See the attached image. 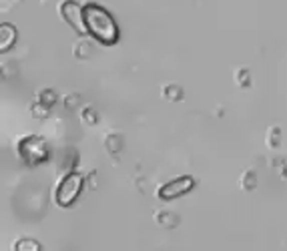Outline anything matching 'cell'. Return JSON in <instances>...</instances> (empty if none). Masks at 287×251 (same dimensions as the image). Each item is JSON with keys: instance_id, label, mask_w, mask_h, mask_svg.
<instances>
[{"instance_id": "obj_1", "label": "cell", "mask_w": 287, "mask_h": 251, "mask_svg": "<svg viewBox=\"0 0 287 251\" xmlns=\"http://www.w3.org/2000/svg\"><path fill=\"white\" fill-rule=\"evenodd\" d=\"M82 12H84L86 30L92 38H96L100 44H106V46L118 40V24L104 6H100L98 2H84Z\"/></svg>"}, {"instance_id": "obj_2", "label": "cell", "mask_w": 287, "mask_h": 251, "mask_svg": "<svg viewBox=\"0 0 287 251\" xmlns=\"http://www.w3.org/2000/svg\"><path fill=\"white\" fill-rule=\"evenodd\" d=\"M82 181H84V175L80 171H68V173H64L56 181V185H54L52 201L58 207H62V209L70 207L74 203V199L78 197L80 189H82Z\"/></svg>"}, {"instance_id": "obj_3", "label": "cell", "mask_w": 287, "mask_h": 251, "mask_svg": "<svg viewBox=\"0 0 287 251\" xmlns=\"http://www.w3.org/2000/svg\"><path fill=\"white\" fill-rule=\"evenodd\" d=\"M16 153L20 157L22 163L34 167L42 161H46L48 157V147H46V141L38 135H24L16 141Z\"/></svg>"}, {"instance_id": "obj_4", "label": "cell", "mask_w": 287, "mask_h": 251, "mask_svg": "<svg viewBox=\"0 0 287 251\" xmlns=\"http://www.w3.org/2000/svg\"><path fill=\"white\" fill-rule=\"evenodd\" d=\"M58 16H60L62 22H66L78 36L88 34L86 24H84L82 4L78 2V0H60V2H58Z\"/></svg>"}, {"instance_id": "obj_5", "label": "cell", "mask_w": 287, "mask_h": 251, "mask_svg": "<svg viewBox=\"0 0 287 251\" xmlns=\"http://www.w3.org/2000/svg\"><path fill=\"white\" fill-rule=\"evenodd\" d=\"M193 185H195V179H193L191 175H181V177H177V179H173V181H167V183L159 185L157 197H159L161 201H173V199L185 195L187 191H191Z\"/></svg>"}, {"instance_id": "obj_6", "label": "cell", "mask_w": 287, "mask_h": 251, "mask_svg": "<svg viewBox=\"0 0 287 251\" xmlns=\"http://www.w3.org/2000/svg\"><path fill=\"white\" fill-rule=\"evenodd\" d=\"M102 147H104V151L108 153V157H118L120 151H122V147H124V137H122V133H118V131H114V129L106 131V133L102 135Z\"/></svg>"}, {"instance_id": "obj_7", "label": "cell", "mask_w": 287, "mask_h": 251, "mask_svg": "<svg viewBox=\"0 0 287 251\" xmlns=\"http://www.w3.org/2000/svg\"><path fill=\"white\" fill-rule=\"evenodd\" d=\"M153 221H155V225L161 227V229H175V227H179L181 217H179V213H175L173 209L163 207V209H157V211H155Z\"/></svg>"}, {"instance_id": "obj_8", "label": "cell", "mask_w": 287, "mask_h": 251, "mask_svg": "<svg viewBox=\"0 0 287 251\" xmlns=\"http://www.w3.org/2000/svg\"><path fill=\"white\" fill-rule=\"evenodd\" d=\"M16 40V28L10 22H2L0 24V50L6 52L8 48H12Z\"/></svg>"}, {"instance_id": "obj_9", "label": "cell", "mask_w": 287, "mask_h": 251, "mask_svg": "<svg viewBox=\"0 0 287 251\" xmlns=\"http://www.w3.org/2000/svg\"><path fill=\"white\" fill-rule=\"evenodd\" d=\"M161 98L167 102H181L185 98V88L177 82H169L161 86Z\"/></svg>"}, {"instance_id": "obj_10", "label": "cell", "mask_w": 287, "mask_h": 251, "mask_svg": "<svg viewBox=\"0 0 287 251\" xmlns=\"http://www.w3.org/2000/svg\"><path fill=\"white\" fill-rule=\"evenodd\" d=\"M78 118H80L82 124H86V127H96L98 120H100V114H98V110L92 104H86V106L80 108Z\"/></svg>"}, {"instance_id": "obj_11", "label": "cell", "mask_w": 287, "mask_h": 251, "mask_svg": "<svg viewBox=\"0 0 287 251\" xmlns=\"http://www.w3.org/2000/svg\"><path fill=\"white\" fill-rule=\"evenodd\" d=\"M34 96H36V100H38L40 104H44V106H48V108H52V106L56 104V100H58V92H56L54 88H50V86L38 88Z\"/></svg>"}, {"instance_id": "obj_12", "label": "cell", "mask_w": 287, "mask_h": 251, "mask_svg": "<svg viewBox=\"0 0 287 251\" xmlns=\"http://www.w3.org/2000/svg\"><path fill=\"white\" fill-rule=\"evenodd\" d=\"M281 139H283V133H281V127H277V124H271V127L267 129L265 133V143L271 151L279 149L281 147Z\"/></svg>"}, {"instance_id": "obj_13", "label": "cell", "mask_w": 287, "mask_h": 251, "mask_svg": "<svg viewBox=\"0 0 287 251\" xmlns=\"http://www.w3.org/2000/svg\"><path fill=\"white\" fill-rule=\"evenodd\" d=\"M233 80H235V84H237L239 88H249L251 82H253L251 70H249L247 66H237L235 72H233Z\"/></svg>"}, {"instance_id": "obj_14", "label": "cell", "mask_w": 287, "mask_h": 251, "mask_svg": "<svg viewBox=\"0 0 287 251\" xmlns=\"http://www.w3.org/2000/svg\"><path fill=\"white\" fill-rule=\"evenodd\" d=\"M92 54V44L88 42V40H78V42H74V46H72V56L76 58V60H86L88 56Z\"/></svg>"}, {"instance_id": "obj_15", "label": "cell", "mask_w": 287, "mask_h": 251, "mask_svg": "<svg viewBox=\"0 0 287 251\" xmlns=\"http://www.w3.org/2000/svg\"><path fill=\"white\" fill-rule=\"evenodd\" d=\"M239 187L243 191H255V187H257V173L253 169H245L241 173V177H239Z\"/></svg>"}, {"instance_id": "obj_16", "label": "cell", "mask_w": 287, "mask_h": 251, "mask_svg": "<svg viewBox=\"0 0 287 251\" xmlns=\"http://www.w3.org/2000/svg\"><path fill=\"white\" fill-rule=\"evenodd\" d=\"M12 249L14 251H38V249H42V245L32 237H20L12 243Z\"/></svg>"}, {"instance_id": "obj_17", "label": "cell", "mask_w": 287, "mask_h": 251, "mask_svg": "<svg viewBox=\"0 0 287 251\" xmlns=\"http://www.w3.org/2000/svg\"><path fill=\"white\" fill-rule=\"evenodd\" d=\"M80 102H82V94H80V92H66V94L62 96V104H64V108H68V110L78 108Z\"/></svg>"}, {"instance_id": "obj_18", "label": "cell", "mask_w": 287, "mask_h": 251, "mask_svg": "<svg viewBox=\"0 0 287 251\" xmlns=\"http://www.w3.org/2000/svg\"><path fill=\"white\" fill-rule=\"evenodd\" d=\"M48 110H50V108L44 106V104H40L38 100L30 102V116L36 118V120H38V118H46V116H48Z\"/></svg>"}, {"instance_id": "obj_19", "label": "cell", "mask_w": 287, "mask_h": 251, "mask_svg": "<svg viewBox=\"0 0 287 251\" xmlns=\"http://www.w3.org/2000/svg\"><path fill=\"white\" fill-rule=\"evenodd\" d=\"M279 175H281L283 179H287V161H285V163L279 167Z\"/></svg>"}]
</instances>
